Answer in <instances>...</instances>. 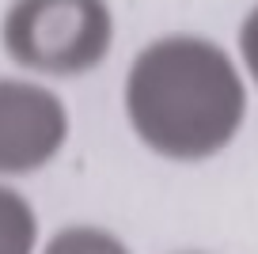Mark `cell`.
Here are the masks:
<instances>
[{"instance_id": "obj_1", "label": "cell", "mask_w": 258, "mask_h": 254, "mask_svg": "<svg viewBox=\"0 0 258 254\" xmlns=\"http://www.w3.org/2000/svg\"><path fill=\"white\" fill-rule=\"evenodd\" d=\"M125 118L156 156L202 163L239 137L247 84L224 46L202 34H163L129 65Z\"/></svg>"}, {"instance_id": "obj_2", "label": "cell", "mask_w": 258, "mask_h": 254, "mask_svg": "<svg viewBox=\"0 0 258 254\" xmlns=\"http://www.w3.org/2000/svg\"><path fill=\"white\" fill-rule=\"evenodd\" d=\"M0 38L8 57L23 69L80 76L106 61L114 16L106 0H16Z\"/></svg>"}, {"instance_id": "obj_3", "label": "cell", "mask_w": 258, "mask_h": 254, "mask_svg": "<svg viewBox=\"0 0 258 254\" xmlns=\"http://www.w3.org/2000/svg\"><path fill=\"white\" fill-rule=\"evenodd\" d=\"M69 114L49 88L0 80V175L38 171L61 152Z\"/></svg>"}, {"instance_id": "obj_4", "label": "cell", "mask_w": 258, "mask_h": 254, "mask_svg": "<svg viewBox=\"0 0 258 254\" xmlns=\"http://www.w3.org/2000/svg\"><path fill=\"white\" fill-rule=\"evenodd\" d=\"M38 239L34 209L16 190L0 186V254H31Z\"/></svg>"}, {"instance_id": "obj_5", "label": "cell", "mask_w": 258, "mask_h": 254, "mask_svg": "<svg viewBox=\"0 0 258 254\" xmlns=\"http://www.w3.org/2000/svg\"><path fill=\"white\" fill-rule=\"evenodd\" d=\"M42 254H129V246L121 243L118 235L103 231V228H88V224H80V228L57 231Z\"/></svg>"}, {"instance_id": "obj_6", "label": "cell", "mask_w": 258, "mask_h": 254, "mask_svg": "<svg viewBox=\"0 0 258 254\" xmlns=\"http://www.w3.org/2000/svg\"><path fill=\"white\" fill-rule=\"evenodd\" d=\"M239 57H243V69L250 72V80L258 84V4L239 23Z\"/></svg>"}, {"instance_id": "obj_7", "label": "cell", "mask_w": 258, "mask_h": 254, "mask_svg": "<svg viewBox=\"0 0 258 254\" xmlns=\"http://www.w3.org/2000/svg\"><path fill=\"white\" fill-rule=\"evenodd\" d=\"M182 254H194V250H182Z\"/></svg>"}]
</instances>
